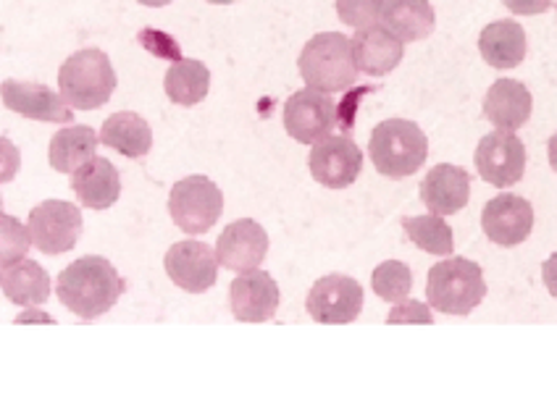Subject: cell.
I'll return each instance as SVG.
<instances>
[{
  "mask_svg": "<svg viewBox=\"0 0 557 417\" xmlns=\"http://www.w3.org/2000/svg\"><path fill=\"white\" fill-rule=\"evenodd\" d=\"M403 229L408 233L410 242L423 252H429V255H453L455 252L453 229H449L445 216H440V213L403 218Z\"/></svg>",
  "mask_w": 557,
  "mask_h": 417,
  "instance_id": "4316f807",
  "label": "cell"
},
{
  "mask_svg": "<svg viewBox=\"0 0 557 417\" xmlns=\"http://www.w3.org/2000/svg\"><path fill=\"white\" fill-rule=\"evenodd\" d=\"M531 92L516 79H497L484 98V118L503 131L521 129L531 118Z\"/></svg>",
  "mask_w": 557,
  "mask_h": 417,
  "instance_id": "ffe728a7",
  "label": "cell"
},
{
  "mask_svg": "<svg viewBox=\"0 0 557 417\" xmlns=\"http://www.w3.org/2000/svg\"><path fill=\"white\" fill-rule=\"evenodd\" d=\"M306 307L315 324H352L360 315V309H363V287L350 276H324L313 283V289H310Z\"/></svg>",
  "mask_w": 557,
  "mask_h": 417,
  "instance_id": "30bf717a",
  "label": "cell"
},
{
  "mask_svg": "<svg viewBox=\"0 0 557 417\" xmlns=\"http://www.w3.org/2000/svg\"><path fill=\"white\" fill-rule=\"evenodd\" d=\"M337 118L339 111L332 94L313 90V87L295 92L282 111L284 131L302 144H315L326 139L337 126Z\"/></svg>",
  "mask_w": 557,
  "mask_h": 417,
  "instance_id": "ba28073f",
  "label": "cell"
},
{
  "mask_svg": "<svg viewBox=\"0 0 557 417\" xmlns=\"http://www.w3.org/2000/svg\"><path fill=\"white\" fill-rule=\"evenodd\" d=\"M432 313L429 305L416 300H403L392 313L387 315V324H432Z\"/></svg>",
  "mask_w": 557,
  "mask_h": 417,
  "instance_id": "4dcf8cb0",
  "label": "cell"
},
{
  "mask_svg": "<svg viewBox=\"0 0 557 417\" xmlns=\"http://www.w3.org/2000/svg\"><path fill=\"white\" fill-rule=\"evenodd\" d=\"M0 289L14 305L37 307L50 300V276L40 263L16 261L0 268Z\"/></svg>",
  "mask_w": 557,
  "mask_h": 417,
  "instance_id": "603a6c76",
  "label": "cell"
},
{
  "mask_svg": "<svg viewBox=\"0 0 557 417\" xmlns=\"http://www.w3.org/2000/svg\"><path fill=\"white\" fill-rule=\"evenodd\" d=\"M169 213L185 233H206L224 213V194L208 176H187L171 189Z\"/></svg>",
  "mask_w": 557,
  "mask_h": 417,
  "instance_id": "8992f818",
  "label": "cell"
},
{
  "mask_svg": "<svg viewBox=\"0 0 557 417\" xmlns=\"http://www.w3.org/2000/svg\"><path fill=\"white\" fill-rule=\"evenodd\" d=\"M100 137L95 135L92 126L74 124L66 126V129L55 131L53 139H50L48 161L53 170H61V174H74L79 166H85L90 157H95V150H98Z\"/></svg>",
  "mask_w": 557,
  "mask_h": 417,
  "instance_id": "cb8c5ba5",
  "label": "cell"
},
{
  "mask_svg": "<svg viewBox=\"0 0 557 417\" xmlns=\"http://www.w3.org/2000/svg\"><path fill=\"white\" fill-rule=\"evenodd\" d=\"M371 287L384 302H403L413 292V274L405 263L387 261L373 270Z\"/></svg>",
  "mask_w": 557,
  "mask_h": 417,
  "instance_id": "83f0119b",
  "label": "cell"
},
{
  "mask_svg": "<svg viewBox=\"0 0 557 417\" xmlns=\"http://www.w3.org/2000/svg\"><path fill=\"white\" fill-rule=\"evenodd\" d=\"M542 278H544V287H547V292L557 300V252H555V255H549L547 261H544Z\"/></svg>",
  "mask_w": 557,
  "mask_h": 417,
  "instance_id": "836d02e7",
  "label": "cell"
},
{
  "mask_svg": "<svg viewBox=\"0 0 557 417\" xmlns=\"http://www.w3.org/2000/svg\"><path fill=\"white\" fill-rule=\"evenodd\" d=\"M163 265H166L171 281L189 294L208 292L219 278L216 250L208 248L206 242H198V239L171 244Z\"/></svg>",
  "mask_w": 557,
  "mask_h": 417,
  "instance_id": "7c38bea8",
  "label": "cell"
},
{
  "mask_svg": "<svg viewBox=\"0 0 557 417\" xmlns=\"http://www.w3.org/2000/svg\"><path fill=\"white\" fill-rule=\"evenodd\" d=\"M208 3H213V5H230V3H237V0H208Z\"/></svg>",
  "mask_w": 557,
  "mask_h": 417,
  "instance_id": "8d00e7d4",
  "label": "cell"
},
{
  "mask_svg": "<svg viewBox=\"0 0 557 417\" xmlns=\"http://www.w3.org/2000/svg\"><path fill=\"white\" fill-rule=\"evenodd\" d=\"M137 3H143V5H150V9H161V5H169L171 0H137Z\"/></svg>",
  "mask_w": 557,
  "mask_h": 417,
  "instance_id": "d590c367",
  "label": "cell"
},
{
  "mask_svg": "<svg viewBox=\"0 0 557 417\" xmlns=\"http://www.w3.org/2000/svg\"><path fill=\"white\" fill-rule=\"evenodd\" d=\"M481 59L495 68H516L527 59V31L512 18L486 24L479 35Z\"/></svg>",
  "mask_w": 557,
  "mask_h": 417,
  "instance_id": "7402d4cb",
  "label": "cell"
},
{
  "mask_svg": "<svg viewBox=\"0 0 557 417\" xmlns=\"http://www.w3.org/2000/svg\"><path fill=\"white\" fill-rule=\"evenodd\" d=\"M18 168H22V153L9 137H0V185L14 181Z\"/></svg>",
  "mask_w": 557,
  "mask_h": 417,
  "instance_id": "1f68e13d",
  "label": "cell"
},
{
  "mask_svg": "<svg viewBox=\"0 0 557 417\" xmlns=\"http://www.w3.org/2000/svg\"><path fill=\"white\" fill-rule=\"evenodd\" d=\"M476 170L486 185L497 189L518 185L527 170V144L516 131H492L476 148Z\"/></svg>",
  "mask_w": 557,
  "mask_h": 417,
  "instance_id": "9c48e42d",
  "label": "cell"
},
{
  "mask_svg": "<svg viewBox=\"0 0 557 417\" xmlns=\"http://www.w3.org/2000/svg\"><path fill=\"white\" fill-rule=\"evenodd\" d=\"M297 66H300L306 87L329 94L350 90L358 79L352 40H347L342 31H321V35L310 37L297 59Z\"/></svg>",
  "mask_w": 557,
  "mask_h": 417,
  "instance_id": "7a4b0ae2",
  "label": "cell"
},
{
  "mask_svg": "<svg viewBox=\"0 0 557 417\" xmlns=\"http://www.w3.org/2000/svg\"><path fill=\"white\" fill-rule=\"evenodd\" d=\"M481 229L499 248H516L529 239L534 229V207L518 194H497L481 213Z\"/></svg>",
  "mask_w": 557,
  "mask_h": 417,
  "instance_id": "4fadbf2b",
  "label": "cell"
},
{
  "mask_svg": "<svg viewBox=\"0 0 557 417\" xmlns=\"http://www.w3.org/2000/svg\"><path fill=\"white\" fill-rule=\"evenodd\" d=\"M384 0H337V14L342 24H350L352 29H363L379 22Z\"/></svg>",
  "mask_w": 557,
  "mask_h": 417,
  "instance_id": "f546056e",
  "label": "cell"
},
{
  "mask_svg": "<svg viewBox=\"0 0 557 417\" xmlns=\"http://www.w3.org/2000/svg\"><path fill=\"white\" fill-rule=\"evenodd\" d=\"M503 3L516 16H536L553 9V0H503Z\"/></svg>",
  "mask_w": 557,
  "mask_h": 417,
  "instance_id": "d6a6232c",
  "label": "cell"
},
{
  "mask_svg": "<svg viewBox=\"0 0 557 417\" xmlns=\"http://www.w3.org/2000/svg\"><path fill=\"white\" fill-rule=\"evenodd\" d=\"M352 53H356L358 72L369 74V77H384L400 66L405 48L403 40H397L387 27L369 24L352 37Z\"/></svg>",
  "mask_w": 557,
  "mask_h": 417,
  "instance_id": "d6986e66",
  "label": "cell"
},
{
  "mask_svg": "<svg viewBox=\"0 0 557 417\" xmlns=\"http://www.w3.org/2000/svg\"><path fill=\"white\" fill-rule=\"evenodd\" d=\"M423 205L440 216L460 213L471 200V174L453 163H440L421 181Z\"/></svg>",
  "mask_w": 557,
  "mask_h": 417,
  "instance_id": "e0dca14e",
  "label": "cell"
},
{
  "mask_svg": "<svg viewBox=\"0 0 557 417\" xmlns=\"http://www.w3.org/2000/svg\"><path fill=\"white\" fill-rule=\"evenodd\" d=\"M72 192L90 211H109L122 194V176L109 157H90L72 174Z\"/></svg>",
  "mask_w": 557,
  "mask_h": 417,
  "instance_id": "ac0fdd59",
  "label": "cell"
},
{
  "mask_svg": "<svg viewBox=\"0 0 557 417\" xmlns=\"http://www.w3.org/2000/svg\"><path fill=\"white\" fill-rule=\"evenodd\" d=\"M163 87H166L171 103L182 105V109H193V105L202 103L208 90H211V72L202 61L180 59L174 66H169Z\"/></svg>",
  "mask_w": 557,
  "mask_h": 417,
  "instance_id": "484cf974",
  "label": "cell"
},
{
  "mask_svg": "<svg viewBox=\"0 0 557 417\" xmlns=\"http://www.w3.org/2000/svg\"><path fill=\"white\" fill-rule=\"evenodd\" d=\"M0 100H3L5 109L24 118H32V122L69 124L74 118L72 105L46 85L5 79L0 81Z\"/></svg>",
  "mask_w": 557,
  "mask_h": 417,
  "instance_id": "5bb4252c",
  "label": "cell"
},
{
  "mask_svg": "<svg viewBox=\"0 0 557 417\" xmlns=\"http://www.w3.org/2000/svg\"><path fill=\"white\" fill-rule=\"evenodd\" d=\"M85 220H82L79 207L66 200H46L37 207H32L27 229L32 248H37L42 255H63L72 252L79 242V233Z\"/></svg>",
  "mask_w": 557,
  "mask_h": 417,
  "instance_id": "52a82bcc",
  "label": "cell"
},
{
  "mask_svg": "<svg viewBox=\"0 0 557 417\" xmlns=\"http://www.w3.org/2000/svg\"><path fill=\"white\" fill-rule=\"evenodd\" d=\"M230 305L239 324H265L276 315L278 283L265 270H245L232 281Z\"/></svg>",
  "mask_w": 557,
  "mask_h": 417,
  "instance_id": "2e32d148",
  "label": "cell"
},
{
  "mask_svg": "<svg viewBox=\"0 0 557 417\" xmlns=\"http://www.w3.org/2000/svg\"><path fill=\"white\" fill-rule=\"evenodd\" d=\"M29 229L14 216L0 213V268L22 261L29 252Z\"/></svg>",
  "mask_w": 557,
  "mask_h": 417,
  "instance_id": "f1b7e54d",
  "label": "cell"
},
{
  "mask_svg": "<svg viewBox=\"0 0 557 417\" xmlns=\"http://www.w3.org/2000/svg\"><path fill=\"white\" fill-rule=\"evenodd\" d=\"M313 179L326 189H345L358 179L363 170V153L350 137H332L313 144L308 157Z\"/></svg>",
  "mask_w": 557,
  "mask_h": 417,
  "instance_id": "8fae6325",
  "label": "cell"
},
{
  "mask_svg": "<svg viewBox=\"0 0 557 417\" xmlns=\"http://www.w3.org/2000/svg\"><path fill=\"white\" fill-rule=\"evenodd\" d=\"M59 87L61 98L74 111L103 109L116 90V72H113L111 59L103 50L85 48L63 61Z\"/></svg>",
  "mask_w": 557,
  "mask_h": 417,
  "instance_id": "3957f363",
  "label": "cell"
},
{
  "mask_svg": "<svg viewBox=\"0 0 557 417\" xmlns=\"http://www.w3.org/2000/svg\"><path fill=\"white\" fill-rule=\"evenodd\" d=\"M379 24L387 27L397 40H426L436 27V16L429 0H384Z\"/></svg>",
  "mask_w": 557,
  "mask_h": 417,
  "instance_id": "44dd1931",
  "label": "cell"
},
{
  "mask_svg": "<svg viewBox=\"0 0 557 417\" xmlns=\"http://www.w3.org/2000/svg\"><path fill=\"white\" fill-rule=\"evenodd\" d=\"M486 296L484 270L466 257H447L429 270L426 300L436 313L471 315Z\"/></svg>",
  "mask_w": 557,
  "mask_h": 417,
  "instance_id": "5b68a950",
  "label": "cell"
},
{
  "mask_svg": "<svg viewBox=\"0 0 557 417\" xmlns=\"http://www.w3.org/2000/svg\"><path fill=\"white\" fill-rule=\"evenodd\" d=\"M100 142L126 157H145L153 148V129L137 113L122 111L106 118L103 129H100Z\"/></svg>",
  "mask_w": 557,
  "mask_h": 417,
  "instance_id": "d4e9b609",
  "label": "cell"
},
{
  "mask_svg": "<svg viewBox=\"0 0 557 417\" xmlns=\"http://www.w3.org/2000/svg\"><path fill=\"white\" fill-rule=\"evenodd\" d=\"M547 155H549V166L557 174V135L549 137V144H547Z\"/></svg>",
  "mask_w": 557,
  "mask_h": 417,
  "instance_id": "e575fe53",
  "label": "cell"
},
{
  "mask_svg": "<svg viewBox=\"0 0 557 417\" xmlns=\"http://www.w3.org/2000/svg\"><path fill=\"white\" fill-rule=\"evenodd\" d=\"M265 252H269V233L252 218L234 220V224H230L219 233V265L226 270H234V274H245V270L258 268L263 263Z\"/></svg>",
  "mask_w": 557,
  "mask_h": 417,
  "instance_id": "9a60e30c",
  "label": "cell"
},
{
  "mask_svg": "<svg viewBox=\"0 0 557 417\" xmlns=\"http://www.w3.org/2000/svg\"><path fill=\"white\" fill-rule=\"evenodd\" d=\"M371 163L382 176L405 179L423 168L429 157V139L418 129V124L405 118H389L376 124L369 142Z\"/></svg>",
  "mask_w": 557,
  "mask_h": 417,
  "instance_id": "277c9868",
  "label": "cell"
},
{
  "mask_svg": "<svg viewBox=\"0 0 557 417\" xmlns=\"http://www.w3.org/2000/svg\"><path fill=\"white\" fill-rule=\"evenodd\" d=\"M126 283L113 268V263L100 255H87L74 261L69 268L61 270L55 281V294L61 305L72 309L82 320H92L106 315L124 294Z\"/></svg>",
  "mask_w": 557,
  "mask_h": 417,
  "instance_id": "6da1fadb",
  "label": "cell"
}]
</instances>
